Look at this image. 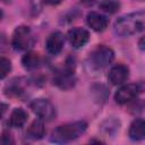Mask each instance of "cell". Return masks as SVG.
<instances>
[{
  "mask_svg": "<svg viewBox=\"0 0 145 145\" xmlns=\"http://www.w3.org/2000/svg\"><path fill=\"white\" fill-rule=\"evenodd\" d=\"M120 36H129L145 31V11H135L119 17L113 25Z\"/></svg>",
  "mask_w": 145,
  "mask_h": 145,
  "instance_id": "1",
  "label": "cell"
},
{
  "mask_svg": "<svg viewBox=\"0 0 145 145\" xmlns=\"http://www.w3.org/2000/svg\"><path fill=\"white\" fill-rule=\"evenodd\" d=\"M87 123L85 121H75L60 125L52 131L50 139L53 143H68L82 136L85 133Z\"/></svg>",
  "mask_w": 145,
  "mask_h": 145,
  "instance_id": "2",
  "label": "cell"
},
{
  "mask_svg": "<svg viewBox=\"0 0 145 145\" xmlns=\"http://www.w3.org/2000/svg\"><path fill=\"white\" fill-rule=\"evenodd\" d=\"M35 43V37L28 26L22 25L15 28L11 36V45L17 51H26Z\"/></svg>",
  "mask_w": 145,
  "mask_h": 145,
  "instance_id": "3",
  "label": "cell"
},
{
  "mask_svg": "<svg viewBox=\"0 0 145 145\" xmlns=\"http://www.w3.org/2000/svg\"><path fill=\"white\" fill-rule=\"evenodd\" d=\"M114 59V52L106 45H99L89 54V65L94 69H103Z\"/></svg>",
  "mask_w": 145,
  "mask_h": 145,
  "instance_id": "4",
  "label": "cell"
},
{
  "mask_svg": "<svg viewBox=\"0 0 145 145\" xmlns=\"http://www.w3.org/2000/svg\"><path fill=\"white\" fill-rule=\"evenodd\" d=\"M74 62H67L66 67L58 71L53 77V84L58 86L60 89H70L76 84V76H75V67Z\"/></svg>",
  "mask_w": 145,
  "mask_h": 145,
  "instance_id": "5",
  "label": "cell"
},
{
  "mask_svg": "<svg viewBox=\"0 0 145 145\" xmlns=\"http://www.w3.org/2000/svg\"><path fill=\"white\" fill-rule=\"evenodd\" d=\"M29 108L39 118L43 120L50 121L56 117V108L46 99H36L32 101L29 103Z\"/></svg>",
  "mask_w": 145,
  "mask_h": 145,
  "instance_id": "6",
  "label": "cell"
},
{
  "mask_svg": "<svg viewBox=\"0 0 145 145\" xmlns=\"http://www.w3.org/2000/svg\"><path fill=\"white\" fill-rule=\"evenodd\" d=\"M143 91L140 84H126L121 86L114 94V100L118 104H126L134 101Z\"/></svg>",
  "mask_w": 145,
  "mask_h": 145,
  "instance_id": "7",
  "label": "cell"
},
{
  "mask_svg": "<svg viewBox=\"0 0 145 145\" xmlns=\"http://www.w3.org/2000/svg\"><path fill=\"white\" fill-rule=\"evenodd\" d=\"M28 80L24 77H17L11 79L9 83L6 84L3 91L7 96L11 97H24L27 94V88H28Z\"/></svg>",
  "mask_w": 145,
  "mask_h": 145,
  "instance_id": "8",
  "label": "cell"
},
{
  "mask_svg": "<svg viewBox=\"0 0 145 145\" xmlns=\"http://www.w3.org/2000/svg\"><path fill=\"white\" fill-rule=\"evenodd\" d=\"M68 41L71 44L72 48L75 49H79L83 48L89 40V33L82 27H75L69 29L68 34H67Z\"/></svg>",
  "mask_w": 145,
  "mask_h": 145,
  "instance_id": "9",
  "label": "cell"
},
{
  "mask_svg": "<svg viewBox=\"0 0 145 145\" xmlns=\"http://www.w3.org/2000/svg\"><path fill=\"white\" fill-rule=\"evenodd\" d=\"M65 45V36L61 32H53L49 35V37L46 39L45 42V48L46 51L50 54H58L61 52V50L63 49Z\"/></svg>",
  "mask_w": 145,
  "mask_h": 145,
  "instance_id": "10",
  "label": "cell"
},
{
  "mask_svg": "<svg viewBox=\"0 0 145 145\" xmlns=\"http://www.w3.org/2000/svg\"><path fill=\"white\" fill-rule=\"evenodd\" d=\"M129 77V68L125 65H116L113 66L108 75V78L111 84L119 85L126 82Z\"/></svg>",
  "mask_w": 145,
  "mask_h": 145,
  "instance_id": "11",
  "label": "cell"
},
{
  "mask_svg": "<svg viewBox=\"0 0 145 145\" xmlns=\"http://www.w3.org/2000/svg\"><path fill=\"white\" fill-rule=\"evenodd\" d=\"M86 23L87 25L95 32H103L108 27V18L99 12L91 11L86 16Z\"/></svg>",
  "mask_w": 145,
  "mask_h": 145,
  "instance_id": "12",
  "label": "cell"
},
{
  "mask_svg": "<svg viewBox=\"0 0 145 145\" xmlns=\"http://www.w3.org/2000/svg\"><path fill=\"white\" fill-rule=\"evenodd\" d=\"M45 135V127H44V120L39 118L36 120H34L29 127L26 130V136L27 138L32 139V140H39L41 138H43Z\"/></svg>",
  "mask_w": 145,
  "mask_h": 145,
  "instance_id": "13",
  "label": "cell"
},
{
  "mask_svg": "<svg viewBox=\"0 0 145 145\" xmlns=\"http://www.w3.org/2000/svg\"><path fill=\"white\" fill-rule=\"evenodd\" d=\"M129 138L136 142L145 139V119H135L128 130Z\"/></svg>",
  "mask_w": 145,
  "mask_h": 145,
  "instance_id": "14",
  "label": "cell"
},
{
  "mask_svg": "<svg viewBox=\"0 0 145 145\" xmlns=\"http://www.w3.org/2000/svg\"><path fill=\"white\" fill-rule=\"evenodd\" d=\"M27 112L22 109V108H16L12 110L10 117H9V120H8V123L12 127V128H22L26 121H27Z\"/></svg>",
  "mask_w": 145,
  "mask_h": 145,
  "instance_id": "15",
  "label": "cell"
},
{
  "mask_svg": "<svg viewBox=\"0 0 145 145\" xmlns=\"http://www.w3.org/2000/svg\"><path fill=\"white\" fill-rule=\"evenodd\" d=\"M40 61H41V59H40L39 53L33 52V51L26 52L22 58V65L26 70L36 69L39 67V65H40Z\"/></svg>",
  "mask_w": 145,
  "mask_h": 145,
  "instance_id": "16",
  "label": "cell"
},
{
  "mask_svg": "<svg viewBox=\"0 0 145 145\" xmlns=\"http://www.w3.org/2000/svg\"><path fill=\"white\" fill-rule=\"evenodd\" d=\"M120 3L116 0H103L100 3V9L108 14H114L119 10Z\"/></svg>",
  "mask_w": 145,
  "mask_h": 145,
  "instance_id": "17",
  "label": "cell"
},
{
  "mask_svg": "<svg viewBox=\"0 0 145 145\" xmlns=\"http://www.w3.org/2000/svg\"><path fill=\"white\" fill-rule=\"evenodd\" d=\"M0 67H1V79H3L11 70V63L7 58L2 57L0 59Z\"/></svg>",
  "mask_w": 145,
  "mask_h": 145,
  "instance_id": "18",
  "label": "cell"
},
{
  "mask_svg": "<svg viewBox=\"0 0 145 145\" xmlns=\"http://www.w3.org/2000/svg\"><path fill=\"white\" fill-rule=\"evenodd\" d=\"M144 109H145V103L142 100H136V102H133V104L129 108V110L133 113H138V112L143 111Z\"/></svg>",
  "mask_w": 145,
  "mask_h": 145,
  "instance_id": "19",
  "label": "cell"
},
{
  "mask_svg": "<svg viewBox=\"0 0 145 145\" xmlns=\"http://www.w3.org/2000/svg\"><path fill=\"white\" fill-rule=\"evenodd\" d=\"M12 143H14V140H12L11 135L8 131H3L2 136H1V144L2 145H9V144H12Z\"/></svg>",
  "mask_w": 145,
  "mask_h": 145,
  "instance_id": "20",
  "label": "cell"
},
{
  "mask_svg": "<svg viewBox=\"0 0 145 145\" xmlns=\"http://www.w3.org/2000/svg\"><path fill=\"white\" fill-rule=\"evenodd\" d=\"M138 48L140 50L145 51V36H143V37L139 39V41H138Z\"/></svg>",
  "mask_w": 145,
  "mask_h": 145,
  "instance_id": "21",
  "label": "cell"
},
{
  "mask_svg": "<svg viewBox=\"0 0 145 145\" xmlns=\"http://www.w3.org/2000/svg\"><path fill=\"white\" fill-rule=\"evenodd\" d=\"M80 2L85 6H93L96 2V0H80Z\"/></svg>",
  "mask_w": 145,
  "mask_h": 145,
  "instance_id": "22",
  "label": "cell"
},
{
  "mask_svg": "<svg viewBox=\"0 0 145 145\" xmlns=\"http://www.w3.org/2000/svg\"><path fill=\"white\" fill-rule=\"evenodd\" d=\"M62 0H45V2L46 3H49V5H52V6H54V5H58V3H60Z\"/></svg>",
  "mask_w": 145,
  "mask_h": 145,
  "instance_id": "23",
  "label": "cell"
},
{
  "mask_svg": "<svg viewBox=\"0 0 145 145\" xmlns=\"http://www.w3.org/2000/svg\"><path fill=\"white\" fill-rule=\"evenodd\" d=\"M138 1H145V0H138Z\"/></svg>",
  "mask_w": 145,
  "mask_h": 145,
  "instance_id": "24",
  "label": "cell"
}]
</instances>
